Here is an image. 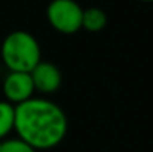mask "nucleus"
<instances>
[{
  "label": "nucleus",
  "mask_w": 153,
  "mask_h": 152,
  "mask_svg": "<svg viewBox=\"0 0 153 152\" xmlns=\"http://www.w3.org/2000/svg\"><path fill=\"white\" fill-rule=\"evenodd\" d=\"M68 122L64 110L51 100L34 99L15 106L13 130L33 149H51L67 134Z\"/></svg>",
  "instance_id": "1"
},
{
  "label": "nucleus",
  "mask_w": 153,
  "mask_h": 152,
  "mask_svg": "<svg viewBox=\"0 0 153 152\" xmlns=\"http://www.w3.org/2000/svg\"><path fill=\"white\" fill-rule=\"evenodd\" d=\"M1 60L10 72L30 73L40 63V46L36 37L24 30L7 34L0 48Z\"/></svg>",
  "instance_id": "2"
},
{
  "label": "nucleus",
  "mask_w": 153,
  "mask_h": 152,
  "mask_svg": "<svg viewBox=\"0 0 153 152\" xmlns=\"http://www.w3.org/2000/svg\"><path fill=\"white\" fill-rule=\"evenodd\" d=\"M83 9L74 0H52L46 16L52 27L62 34H73L82 28Z\"/></svg>",
  "instance_id": "3"
},
{
  "label": "nucleus",
  "mask_w": 153,
  "mask_h": 152,
  "mask_svg": "<svg viewBox=\"0 0 153 152\" xmlns=\"http://www.w3.org/2000/svg\"><path fill=\"white\" fill-rule=\"evenodd\" d=\"M34 93V85L30 73L10 72L3 82V94L10 104H21L30 100Z\"/></svg>",
  "instance_id": "4"
},
{
  "label": "nucleus",
  "mask_w": 153,
  "mask_h": 152,
  "mask_svg": "<svg viewBox=\"0 0 153 152\" xmlns=\"http://www.w3.org/2000/svg\"><path fill=\"white\" fill-rule=\"evenodd\" d=\"M34 91H40L43 94L55 93L61 85V72L59 69L48 61H40L31 72H30Z\"/></svg>",
  "instance_id": "5"
},
{
  "label": "nucleus",
  "mask_w": 153,
  "mask_h": 152,
  "mask_svg": "<svg viewBox=\"0 0 153 152\" xmlns=\"http://www.w3.org/2000/svg\"><path fill=\"white\" fill-rule=\"evenodd\" d=\"M107 24V15L100 7H89L85 9L82 13V28L88 31H100Z\"/></svg>",
  "instance_id": "6"
},
{
  "label": "nucleus",
  "mask_w": 153,
  "mask_h": 152,
  "mask_svg": "<svg viewBox=\"0 0 153 152\" xmlns=\"http://www.w3.org/2000/svg\"><path fill=\"white\" fill-rule=\"evenodd\" d=\"M15 125V106L7 101H0V140L4 139Z\"/></svg>",
  "instance_id": "7"
},
{
  "label": "nucleus",
  "mask_w": 153,
  "mask_h": 152,
  "mask_svg": "<svg viewBox=\"0 0 153 152\" xmlns=\"http://www.w3.org/2000/svg\"><path fill=\"white\" fill-rule=\"evenodd\" d=\"M0 152H36L21 139H9L0 142Z\"/></svg>",
  "instance_id": "8"
},
{
  "label": "nucleus",
  "mask_w": 153,
  "mask_h": 152,
  "mask_svg": "<svg viewBox=\"0 0 153 152\" xmlns=\"http://www.w3.org/2000/svg\"><path fill=\"white\" fill-rule=\"evenodd\" d=\"M140 1H153V0H140Z\"/></svg>",
  "instance_id": "9"
}]
</instances>
